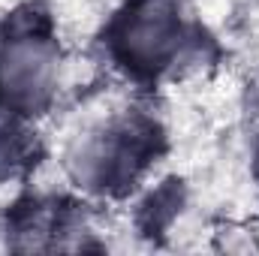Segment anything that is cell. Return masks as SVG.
Returning a JSON list of instances; mask_svg holds the SVG:
<instances>
[{
	"instance_id": "cell-1",
	"label": "cell",
	"mask_w": 259,
	"mask_h": 256,
	"mask_svg": "<svg viewBox=\"0 0 259 256\" xmlns=\"http://www.w3.org/2000/svg\"><path fill=\"white\" fill-rule=\"evenodd\" d=\"M178 39L172 0H139L121 27L124 58L136 66H157L169 58Z\"/></svg>"
},
{
	"instance_id": "cell-2",
	"label": "cell",
	"mask_w": 259,
	"mask_h": 256,
	"mask_svg": "<svg viewBox=\"0 0 259 256\" xmlns=\"http://www.w3.org/2000/svg\"><path fill=\"white\" fill-rule=\"evenodd\" d=\"M55 55L39 39H15L6 46L0 61V88L12 103L36 106L46 100L52 84Z\"/></svg>"
}]
</instances>
